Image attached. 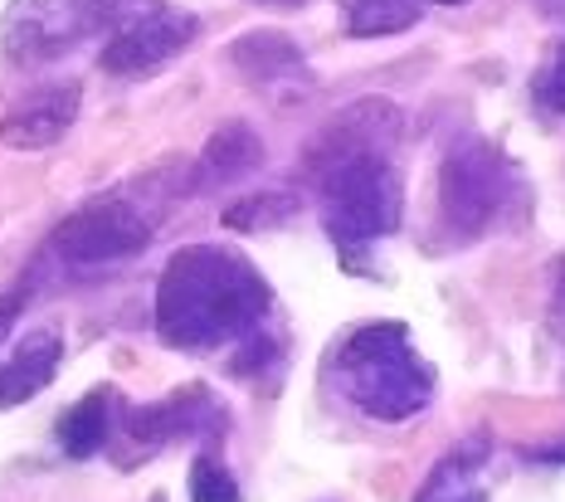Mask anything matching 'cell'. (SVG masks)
Segmentation results:
<instances>
[{"mask_svg": "<svg viewBox=\"0 0 565 502\" xmlns=\"http://www.w3.org/2000/svg\"><path fill=\"white\" fill-rule=\"evenodd\" d=\"M230 64L254 84H278V78H308L302 50L292 44V34L282 30H249L230 44Z\"/></svg>", "mask_w": 565, "mask_h": 502, "instance_id": "11", "label": "cell"}, {"mask_svg": "<svg viewBox=\"0 0 565 502\" xmlns=\"http://www.w3.org/2000/svg\"><path fill=\"white\" fill-rule=\"evenodd\" d=\"M541 98H546L556 113H565V44L556 50V60L546 64V74H541Z\"/></svg>", "mask_w": 565, "mask_h": 502, "instance_id": "18", "label": "cell"}, {"mask_svg": "<svg viewBox=\"0 0 565 502\" xmlns=\"http://www.w3.org/2000/svg\"><path fill=\"white\" fill-rule=\"evenodd\" d=\"M258 161H264V137L249 122H225L205 142V151H200V177L210 185H230V181L249 177Z\"/></svg>", "mask_w": 565, "mask_h": 502, "instance_id": "13", "label": "cell"}, {"mask_svg": "<svg viewBox=\"0 0 565 502\" xmlns=\"http://www.w3.org/2000/svg\"><path fill=\"white\" fill-rule=\"evenodd\" d=\"M434 6H463V0H434Z\"/></svg>", "mask_w": 565, "mask_h": 502, "instance_id": "22", "label": "cell"}, {"mask_svg": "<svg viewBox=\"0 0 565 502\" xmlns=\"http://www.w3.org/2000/svg\"><path fill=\"white\" fill-rule=\"evenodd\" d=\"M113 405H117L113 391L103 385V391H88L74 410L58 419V444H64L68 459H93V453L108 444V435H113Z\"/></svg>", "mask_w": 565, "mask_h": 502, "instance_id": "14", "label": "cell"}, {"mask_svg": "<svg viewBox=\"0 0 565 502\" xmlns=\"http://www.w3.org/2000/svg\"><path fill=\"white\" fill-rule=\"evenodd\" d=\"M78 98H84L78 84H54V88H40V93H30V98H20L15 108L0 118V142L15 151L54 147L58 137L74 127Z\"/></svg>", "mask_w": 565, "mask_h": 502, "instance_id": "8", "label": "cell"}, {"mask_svg": "<svg viewBox=\"0 0 565 502\" xmlns=\"http://www.w3.org/2000/svg\"><path fill=\"white\" fill-rule=\"evenodd\" d=\"M225 425L220 405L210 400L205 385H185L171 400L147 405V410H127V435L141 444H167V439H195L200 429Z\"/></svg>", "mask_w": 565, "mask_h": 502, "instance_id": "9", "label": "cell"}, {"mask_svg": "<svg viewBox=\"0 0 565 502\" xmlns=\"http://www.w3.org/2000/svg\"><path fill=\"white\" fill-rule=\"evenodd\" d=\"M147 239H151V220H141L127 201H98V205L74 210L58 225L54 249L68 264H108L147 249Z\"/></svg>", "mask_w": 565, "mask_h": 502, "instance_id": "7", "label": "cell"}, {"mask_svg": "<svg viewBox=\"0 0 565 502\" xmlns=\"http://www.w3.org/2000/svg\"><path fill=\"white\" fill-rule=\"evenodd\" d=\"M508 195H512V171H508V161H502L498 147L468 137V142H458L449 157H444L439 210H444V225H449L454 235H463V239L482 235V229L502 215Z\"/></svg>", "mask_w": 565, "mask_h": 502, "instance_id": "5", "label": "cell"}, {"mask_svg": "<svg viewBox=\"0 0 565 502\" xmlns=\"http://www.w3.org/2000/svg\"><path fill=\"white\" fill-rule=\"evenodd\" d=\"M258 6H282L288 10V6H302V0H258Z\"/></svg>", "mask_w": 565, "mask_h": 502, "instance_id": "21", "label": "cell"}, {"mask_svg": "<svg viewBox=\"0 0 565 502\" xmlns=\"http://www.w3.org/2000/svg\"><path fill=\"white\" fill-rule=\"evenodd\" d=\"M195 34H200V20L191 15V10L171 6V0H151V6L132 10V15L108 34L98 64L108 68V74H122V78L127 74H147V68L175 60Z\"/></svg>", "mask_w": 565, "mask_h": 502, "instance_id": "6", "label": "cell"}, {"mask_svg": "<svg viewBox=\"0 0 565 502\" xmlns=\"http://www.w3.org/2000/svg\"><path fill=\"white\" fill-rule=\"evenodd\" d=\"M317 181H322V215L337 244H366L399 225V177L381 151L337 161Z\"/></svg>", "mask_w": 565, "mask_h": 502, "instance_id": "3", "label": "cell"}, {"mask_svg": "<svg viewBox=\"0 0 565 502\" xmlns=\"http://www.w3.org/2000/svg\"><path fill=\"white\" fill-rule=\"evenodd\" d=\"M191 502H239V483L230 478L225 463L195 459V469H191Z\"/></svg>", "mask_w": 565, "mask_h": 502, "instance_id": "17", "label": "cell"}, {"mask_svg": "<svg viewBox=\"0 0 565 502\" xmlns=\"http://www.w3.org/2000/svg\"><path fill=\"white\" fill-rule=\"evenodd\" d=\"M419 20L415 0H351V34H395Z\"/></svg>", "mask_w": 565, "mask_h": 502, "instance_id": "15", "label": "cell"}, {"mask_svg": "<svg viewBox=\"0 0 565 502\" xmlns=\"http://www.w3.org/2000/svg\"><path fill=\"white\" fill-rule=\"evenodd\" d=\"M482 463H488V435L463 439L449 459H439V469L424 478L415 502H488V493H482V483H478Z\"/></svg>", "mask_w": 565, "mask_h": 502, "instance_id": "12", "label": "cell"}, {"mask_svg": "<svg viewBox=\"0 0 565 502\" xmlns=\"http://www.w3.org/2000/svg\"><path fill=\"white\" fill-rule=\"evenodd\" d=\"M292 210H298V195H288V191L244 195L239 205L225 210V229H268V225H282V220H292Z\"/></svg>", "mask_w": 565, "mask_h": 502, "instance_id": "16", "label": "cell"}, {"mask_svg": "<svg viewBox=\"0 0 565 502\" xmlns=\"http://www.w3.org/2000/svg\"><path fill=\"white\" fill-rule=\"evenodd\" d=\"M526 459H532V463H551V469H556V463H565V439L561 444H541V449H526Z\"/></svg>", "mask_w": 565, "mask_h": 502, "instance_id": "19", "label": "cell"}, {"mask_svg": "<svg viewBox=\"0 0 565 502\" xmlns=\"http://www.w3.org/2000/svg\"><path fill=\"white\" fill-rule=\"evenodd\" d=\"M347 395L371 419H409L429 405L434 371L409 346V332L399 322H375L347 337L341 346Z\"/></svg>", "mask_w": 565, "mask_h": 502, "instance_id": "2", "label": "cell"}, {"mask_svg": "<svg viewBox=\"0 0 565 502\" xmlns=\"http://www.w3.org/2000/svg\"><path fill=\"white\" fill-rule=\"evenodd\" d=\"M58 361H64V342H58V332L40 327V332L20 337L15 352L0 361V410H15V405L34 400V395L54 381Z\"/></svg>", "mask_w": 565, "mask_h": 502, "instance_id": "10", "label": "cell"}, {"mask_svg": "<svg viewBox=\"0 0 565 502\" xmlns=\"http://www.w3.org/2000/svg\"><path fill=\"white\" fill-rule=\"evenodd\" d=\"M268 312L264 274L234 249L191 244L171 254L157 284V332L181 352H210L244 337Z\"/></svg>", "mask_w": 565, "mask_h": 502, "instance_id": "1", "label": "cell"}, {"mask_svg": "<svg viewBox=\"0 0 565 502\" xmlns=\"http://www.w3.org/2000/svg\"><path fill=\"white\" fill-rule=\"evenodd\" d=\"M117 0H10L0 44L10 64H44L108 30Z\"/></svg>", "mask_w": 565, "mask_h": 502, "instance_id": "4", "label": "cell"}, {"mask_svg": "<svg viewBox=\"0 0 565 502\" xmlns=\"http://www.w3.org/2000/svg\"><path fill=\"white\" fill-rule=\"evenodd\" d=\"M20 302H25V293H10V298H0V342H6V332H10V322H15Z\"/></svg>", "mask_w": 565, "mask_h": 502, "instance_id": "20", "label": "cell"}, {"mask_svg": "<svg viewBox=\"0 0 565 502\" xmlns=\"http://www.w3.org/2000/svg\"><path fill=\"white\" fill-rule=\"evenodd\" d=\"M157 502H161V498H157Z\"/></svg>", "mask_w": 565, "mask_h": 502, "instance_id": "23", "label": "cell"}]
</instances>
